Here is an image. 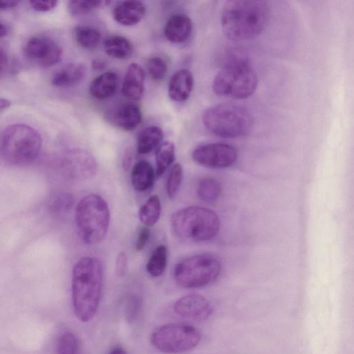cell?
<instances>
[{
  "instance_id": "8",
  "label": "cell",
  "mask_w": 354,
  "mask_h": 354,
  "mask_svg": "<svg viewBox=\"0 0 354 354\" xmlns=\"http://www.w3.org/2000/svg\"><path fill=\"white\" fill-rule=\"evenodd\" d=\"M221 270L220 260L212 254H199L179 261L175 266L174 277L176 283L185 288L205 286L213 282Z\"/></svg>"
},
{
  "instance_id": "38",
  "label": "cell",
  "mask_w": 354,
  "mask_h": 354,
  "mask_svg": "<svg viewBox=\"0 0 354 354\" xmlns=\"http://www.w3.org/2000/svg\"><path fill=\"white\" fill-rule=\"evenodd\" d=\"M19 1H1L0 3L1 10L10 9L16 7L19 4Z\"/></svg>"
},
{
  "instance_id": "5",
  "label": "cell",
  "mask_w": 354,
  "mask_h": 354,
  "mask_svg": "<svg viewBox=\"0 0 354 354\" xmlns=\"http://www.w3.org/2000/svg\"><path fill=\"white\" fill-rule=\"evenodd\" d=\"M75 222L79 236L85 243L93 245L102 241L110 223L106 201L95 194L82 198L75 210Z\"/></svg>"
},
{
  "instance_id": "42",
  "label": "cell",
  "mask_w": 354,
  "mask_h": 354,
  "mask_svg": "<svg viewBox=\"0 0 354 354\" xmlns=\"http://www.w3.org/2000/svg\"><path fill=\"white\" fill-rule=\"evenodd\" d=\"M93 66L100 68L101 66H104V62L100 59L93 60Z\"/></svg>"
},
{
  "instance_id": "3",
  "label": "cell",
  "mask_w": 354,
  "mask_h": 354,
  "mask_svg": "<svg viewBox=\"0 0 354 354\" xmlns=\"http://www.w3.org/2000/svg\"><path fill=\"white\" fill-rule=\"evenodd\" d=\"M42 138L34 128L24 124L6 127L1 136V156L8 165L21 166L33 162L39 156Z\"/></svg>"
},
{
  "instance_id": "23",
  "label": "cell",
  "mask_w": 354,
  "mask_h": 354,
  "mask_svg": "<svg viewBox=\"0 0 354 354\" xmlns=\"http://www.w3.org/2000/svg\"><path fill=\"white\" fill-rule=\"evenodd\" d=\"M104 49L106 53L112 57L124 59L131 54L133 46L126 37L120 35H112L104 40Z\"/></svg>"
},
{
  "instance_id": "11",
  "label": "cell",
  "mask_w": 354,
  "mask_h": 354,
  "mask_svg": "<svg viewBox=\"0 0 354 354\" xmlns=\"http://www.w3.org/2000/svg\"><path fill=\"white\" fill-rule=\"evenodd\" d=\"M23 52L29 60L48 67L59 62L62 50L53 39L45 35H37L27 41Z\"/></svg>"
},
{
  "instance_id": "28",
  "label": "cell",
  "mask_w": 354,
  "mask_h": 354,
  "mask_svg": "<svg viewBox=\"0 0 354 354\" xmlns=\"http://www.w3.org/2000/svg\"><path fill=\"white\" fill-rule=\"evenodd\" d=\"M175 159V147L173 142H165L161 144L156 153V174L160 176L171 165Z\"/></svg>"
},
{
  "instance_id": "1",
  "label": "cell",
  "mask_w": 354,
  "mask_h": 354,
  "mask_svg": "<svg viewBox=\"0 0 354 354\" xmlns=\"http://www.w3.org/2000/svg\"><path fill=\"white\" fill-rule=\"evenodd\" d=\"M103 285V268L92 257H84L73 266L71 290L73 311L82 322H87L96 314Z\"/></svg>"
},
{
  "instance_id": "37",
  "label": "cell",
  "mask_w": 354,
  "mask_h": 354,
  "mask_svg": "<svg viewBox=\"0 0 354 354\" xmlns=\"http://www.w3.org/2000/svg\"><path fill=\"white\" fill-rule=\"evenodd\" d=\"M116 272L118 275L124 274L127 267V258L124 252H120L116 258L115 261Z\"/></svg>"
},
{
  "instance_id": "21",
  "label": "cell",
  "mask_w": 354,
  "mask_h": 354,
  "mask_svg": "<svg viewBox=\"0 0 354 354\" xmlns=\"http://www.w3.org/2000/svg\"><path fill=\"white\" fill-rule=\"evenodd\" d=\"M117 84V75L111 71L105 72L91 82L89 86V92L96 99H106L114 94Z\"/></svg>"
},
{
  "instance_id": "4",
  "label": "cell",
  "mask_w": 354,
  "mask_h": 354,
  "mask_svg": "<svg viewBox=\"0 0 354 354\" xmlns=\"http://www.w3.org/2000/svg\"><path fill=\"white\" fill-rule=\"evenodd\" d=\"M174 234L192 242H204L214 239L220 228L218 215L201 206H190L175 212L170 220Z\"/></svg>"
},
{
  "instance_id": "22",
  "label": "cell",
  "mask_w": 354,
  "mask_h": 354,
  "mask_svg": "<svg viewBox=\"0 0 354 354\" xmlns=\"http://www.w3.org/2000/svg\"><path fill=\"white\" fill-rule=\"evenodd\" d=\"M164 136L162 130L157 126H150L143 129L138 136L137 151L140 154H147L159 145Z\"/></svg>"
},
{
  "instance_id": "9",
  "label": "cell",
  "mask_w": 354,
  "mask_h": 354,
  "mask_svg": "<svg viewBox=\"0 0 354 354\" xmlns=\"http://www.w3.org/2000/svg\"><path fill=\"white\" fill-rule=\"evenodd\" d=\"M201 339L200 332L194 326L172 323L157 328L151 334V342L161 352L176 353L194 348Z\"/></svg>"
},
{
  "instance_id": "18",
  "label": "cell",
  "mask_w": 354,
  "mask_h": 354,
  "mask_svg": "<svg viewBox=\"0 0 354 354\" xmlns=\"http://www.w3.org/2000/svg\"><path fill=\"white\" fill-rule=\"evenodd\" d=\"M85 74L86 67L83 64L69 63L54 73L51 82L55 87L68 88L81 82Z\"/></svg>"
},
{
  "instance_id": "40",
  "label": "cell",
  "mask_w": 354,
  "mask_h": 354,
  "mask_svg": "<svg viewBox=\"0 0 354 354\" xmlns=\"http://www.w3.org/2000/svg\"><path fill=\"white\" fill-rule=\"evenodd\" d=\"M8 29L7 26L3 24L2 22H1L0 26V37L2 38L3 37L6 36L8 33Z\"/></svg>"
},
{
  "instance_id": "15",
  "label": "cell",
  "mask_w": 354,
  "mask_h": 354,
  "mask_svg": "<svg viewBox=\"0 0 354 354\" xmlns=\"http://www.w3.org/2000/svg\"><path fill=\"white\" fill-rule=\"evenodd\" d=\"M193 86L194 77L192 72L187 68H181L171 77L168 84V95L175 102H184L190 96Z\"/></svg>"
},
{
  "instance_id": "24",
  "label": "cell",
  "mask_w": 354,
  "mask_h": 354,
  "mask_svg": "<svg viewBox=\"0 0 354 354\" xmlns=\"http://www.w3.org/2000/svg\"><path fill=\"white\" fill-rule=\"evenodd\" d=\"M161 212V203L157 195L150 196L140 207L138 217L145 227H151L158 221Z\"/></svg>"
},
{
  "instance_id": "33",
  "label": "cell",
  "mask_w": 354,
  "mask_h": 354,
  "mask_svg": "<svg viewBox=\"0 0 354 354\" xmlns=\"http://www.w3.org/2000/svg\"><path fill=\"white\" fill-rule=\"evenodd\" d=\"M149 75L155 81L162 80L167 72V64L166 62L160 57H151L147 64Z\"/></svg>"
},
{
  "instance_id": "20",
  "label": "cell",
  "mask_w": 354,
  "mask_h": 354,
  "mask_svg": "<svg viewBox=\"0 0 354 354\" xmlns=\"http://www.w3.org/2000/svg\"><path fill=\"white\" fill-rule=\"evenodd\" d=\"M142 113L136 104L126 103L118 107L113 114V121L120 128L131 131L140 123Z\"/></svg>"
},
{
  "instance_id": "34",
  "label": "cell",
  "mask_w": 354,
  "mask_h": 354,
  "mask_svg": "<svg viewBox=\"0 0 354 354\" xmlns=\"http://www.w3.org/2000/svg\"><path fill=\"white\" fill-rule=\"evenodd\" d=\"M141 308V300L136 295L130 296L126 301L125 313L127 319L129 321L135 319Z\"/></svg>"
},
{
  "instance_id": "26",
  "label": "cell",
  "mask_w": 354,
  "mask_h": 354,
  "mask_svg": "<svg viewBox=\"0 0 354 354\" xmlns=\"http://www.w3.org/2000/svg\"><path fill=\"white\" fill-rule=\"evenodd\" d=\"M167 263V248L165 245H158L151 254L146 270L152 277H157L163 274Z\"/></svg>"
},
{
  "instance_id": "36",
  "label": "cell",
  "mask_w": 354,
  "mask_h": 354,
  "mask_svg": "<svg viewBox=\"0 0 354 354\" xmlns=\"http://www.w3.org/2000/svg\"><path fill=\"white\" fill-rule=\"evenodd\" d=\"M151 234V231L147 227H144L140 231L136 241V249L137 251H141L147 245Z\"/></svg>"
},
{
  "instance_id": "25",
  "label": "cell",
  "mask_w": 354,
  "mask_h": 354,
  "mask_svg": "<svg viewBox=\"0 0 354 354\" xmlns=\"http://www.w3.org/2000/svg\"><path fill=\"white\" fill-rule=\"evenodd\" d=\"M196 193L202 201L213 203L218 199L221 194V185L216 179L205 177L198 181Z\"/></svg>"
},
{
  "instance_id": "10",
  "label": "cell",
  "mask_w": 354,
  "mask_h": 354,
  "mask_svg": "<svg viewBox=\"0 0 354 354\" xmlns=\"http://www.w3.org/2000/svg\"><path fill=\"white\" fill-rule=\"evenodd\" d=\"M238 152L233 146L221 142L198 146L192 152V158L198 164L211 168H225L233 165Z\"/></svg>"
},
{
  "instance_id": "39",
  "label": "cell",
  "mask_w": 354,
  "mask_h": 354,
  "mask_svg": "<svg viewBox=\"0 0 354 354\" xmlns=\"http://www.w3.org/2000/svg\"><path fill=\"white\" fill-rule=\"evenodd\" d=\"M10 102L9 100L4 99V98H1V100H0L1 111L6 109L8 107L10 106Z\"/></svg>"
},
{
  "instance_id": "2",
  "label": "cell",
  "mask_w": 354,
  "mask_h": 354,
  "mask_svg": "<svg viewBox=\"0 0 354 354\" xmlns=\"http://www.w3.org/2000/svg\"><path fill=\"white\" fill-rule=\"evenodd\" d=\"M269 13V7L265 1H227L221 13L223 32L228 39L235 41L255 37L266 28Z\"/></svg>"
},
{
  "instance_id": "30",
  "label": "cell",
  "mask_w": 354,
  "mask_h": 354,
  "mask_svg": "<svg viewBox=\"0 0 354 354\" xmlns=\"http://www.w3.org/2000/svg\"><path fill=\"white\" fill-rule=\"evenodd\" d=\"M74 198L67 192H59L53 195L48 203V208L54 214L67 212L73 206Z\"/></svg>"
},
{
  "instance_id": "6",
  "label": "cell",
  "mask_w": 354,
  "mask_h": 354,
  "mask_svg": "<svg viewBox=\"0 0 354 354\" xmlns=\"http://www.w3.org/2000/svg\"><path fill=\"white\" fill-rule=\"evenodd\" d=\"M258 78L244 58L230 59L216 75L212 90L219 96L245 99L256 91Z\"/></svg>"
},
{
  "instance_id": "32",
  "label": "cell",
  "mask_w": 354,
  "mask_h": 354,
  "mask_svg": "<svg viewBox=\"0 0 354 354\" xmlns=\"http://www.w3.org/2000/svg\"><path fill=\"white\" fill-rule=\"evenodd\" d=\"M106 1H70L68 4V12L73 16H80L88 13L91 10L106 5Z\"/></svg>"
},
{
  "instance_id": "13",
  "label": "cell",
  "mask_w": 354,
  "mask_h": 354,
  "mask_svg": "<svg viewBox=\"0 0 354 354\" xmlns=\"http://www.w3.org/2000/svg\"><path fill=\"white\" fill-rule=\"evenodd\" d=\"M174 310L183 317L202 321L211 315L212 308L203 296L189 294L182 297L175 302Z\"/></svg>"
},
{
  "instance_id": "12",
  "label": "cell",
  "mask_w": 354,
  "mask_h": 354,
  "mask_svg": "<svg viewBox=\"0 0 354 354\" xmlns=\"http://www.w3.org/2000/svg\"><path fill=\"white\" fill-rule=\"evenodd\" d=\"M60 167L66 177L73 180L90 178L97 171V165L93 157L81 150L68 152L63 157Z\"/></svg>"
},
{
  "instance_id": "14",
  "label": "cell",
  "mask_w": 354,
  "mask_h": 354,
  "mask_svg": "<svg viewBox=\"0 0 354 354\" xmlns=\"http://www.w3.org/2000/svg\"><path fill=\"white\" fill-rule=\"evenodd\" d=\"M192 31L191 19L185 14H175L167 21L164 27V35L170 42L181 44L186 41Z\"/></svg>"
},
{
  "instance_id": "7",
  "label": "cell",
  "mask_w": 354,
  "mask_h": 354,
  "mask_svg": "<svg viewBox=\"0 0 354 354\" xmlns=\"http://www.w3.org/2000/svg\"><path fill=\"white\" fill-rule=\"evenodd\" d=\"M206 129L225 138H239L248 134L252 127L250 113L234 104H220L206 109L202 117Z\"/></svg>"
},
{
  "instance_id": "17",
  "label": "cell",
  "mask_w": 354,
  "mask_h": 354,
  "mask_svg": "<svg viewBox=\"0 0 354 354\" xmlns=\"http://www.w3.org/2000/svg\"><path fill=\"white\" fill-rule=\"evenodd\" d=\"M145 71L137 63L129 65L122 86V93L131 100H139L144 91Z\"/></svg>"
},
{
  "instance_id": "16",
  "label": "cell",
  "mask_w": 354,
  "mask_h": 354,
  "mask_svg": "<svg viewBox=\"0 0 354 354\" xmlns=\"http://www.w3.org/2000/svg\"><path fill=\"white\" fill-rule=\"evenodd\" d=\"M146 8L140 1H123L118 2L113 10L115 21L123 26H133L139 23L145 17Z\"/></svg>"
},
{
  "instance_id": "31",
  "label": "cell",
  "mask_w": 354,
  "mask_h": 354,
  "mask_svg": "<svg viewBox=\"0 0 354 354\" xmlns=\"http://www.w3.org/2000/svg\"><path fill=\"white\" fill-rule=\"evenodd\" d=\"M183 178V170L180 164H174L168 175L166 189L169 198H174L178 192Z\"/></svg>"
},
{
  "instance_id": "35",
  "label": "cell",
  "mask_w": 354,
  "mask_h": 354,
  "mask_svg": "<svg viewBox=\"0 0 354 354\" xmlns=\"http://www.w3.org/2000/svg\"><path fill=\"white\" fill-rule=\"evenodd\" d=\"M32 8L38 12H47L53 9L57 4V1H30Z\"/></svg>"
},
{
  "instance_id": "27",
  "label": "cell",
  "mask_w": 354,
  "mask_h": 354,
  "mask_svg": "<svg viewBox=\"0 0 354 354\" xmlns=\"http://www.w3.org/2000/svg\"><path fill=\"white\" fill-rule=\"evenodd\" d=\"M75 37L77 44L86 49H94L101 41L100 32L91 26H78L75 28Z\"/></svg>"
},
{
  "instance_id": "19",
  "label": "cell",
  "mask_w": 354,
  "mask_h": 354,
  "mask_svg": "<svg viewBox=\"0 0 354 354\" xmlns=\"http://www.w3.org/2000/svg\"><path fill=\"white\" fill-rule=\"evenodd\" d=\"M155 172L151 164L144 160L137 162L131 171V183L133 189L144 192L153 184Z\"/></svg>"
},
{
  "instance_id": "41",
  "label": "cell",
  "mask_w": 354,
  "mask_h": 354,
  "mask_svg": "<svg viewBox=\"0 0 354 354\" xmlns=\"http://www.w3.org/2000/svg\"><path fill=\"white\" fill-rule=\"evenodd\" d=\"M109 354H127L125 351L122 348H115Z\"/></svg>"
},
{
  "instance_id": "29",
  "label": "cell",
  "mask_w": 354,
  "mask_h": 354,
  "mask_svg": "<svg viewBox=\"0 0 354 354\" xmlns=\"http://www.w3.org/2000/svg\"><path fill=\"white\" fill-rule=\"evenodd\" d=\"M56 354H80V344L77 336L71 331H64L58 337Z\"/></svg>"
}]
</instances>
